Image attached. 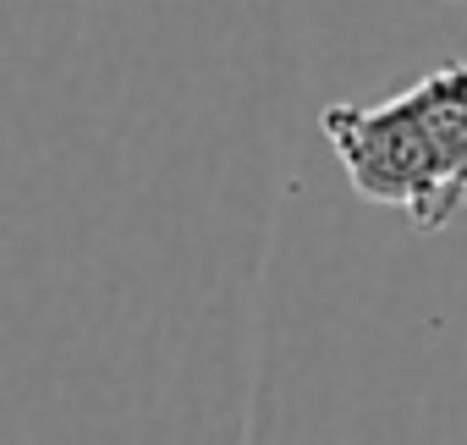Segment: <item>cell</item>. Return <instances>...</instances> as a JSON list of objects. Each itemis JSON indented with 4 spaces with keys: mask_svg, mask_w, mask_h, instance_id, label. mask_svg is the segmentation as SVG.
Returning a JSON list of instances; mask_svg holds the SVG:
<instances>
[{
    "mask_svg": "<svg viewBox=\"0 0 467 445\" xmlns=\"http://www.w3.org/2000/svg\"><path fill=\"white\" fill-rule=\"evenodd\" d=\"M319 127L352 187L418 232H445L467 209V61H440L379 105H330Z\"/></svg>",
    "mask_w": 467,
    "mask_h": 445,
    "instance_id": "cell-1",
    "label": "cell"
}]
</instances>
